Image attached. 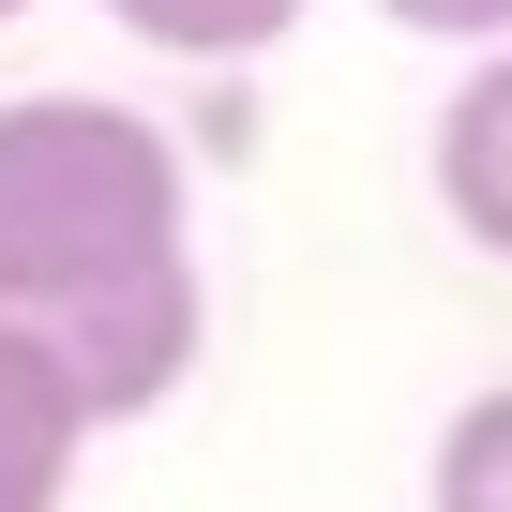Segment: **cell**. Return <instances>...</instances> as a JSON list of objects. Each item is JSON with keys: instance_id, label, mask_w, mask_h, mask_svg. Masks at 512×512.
<instances>
[{"instance_id": "obj_2", "label": "cell", "mask_w": 512, "mask_h": 512, "mask_svg": "<svg viewBox=\"0 0 512 512\" xmlns=\"http://www.w3.org/2000/svg\"><path fill=\"white\" fill-rule=\"evenodd\" d=\"M91 452V377L61 362V332L0 317V512H61Z\"/></svg>"}, {"instance_id": "obj_4", "label": "cell", "mask_w": 512, "mask_h": 512, "mask_svg": "<svg viewBox=\"0 0 512 512\" xmlns=\"http://www.w3.org/2000/svg\"><path fill=\"white\" fill-rule=\"evenodd\" d=\"M106 16L136 46H166V61H256V46H287L317 0H106Z\"/></svg>"}, {"instance_id": "obj_1", "label": "cell", "mask_w": 512, "mask_h": 512, "mask_svg": "<svg viewBox=\"0 0 512 512\" xmlns=\"http://www.w3.org/2000/svg\"><path fill=\"white\" fill-rule=\"evenodd\" d=\"M0 317L61 332L91 377V422H136L196 377V196L181 136L106 91H16L0 106Z\"/></svg>"}, {"instance_id": "obj_7", "label": "cell", "mask_w": 512, "mask_h": 512, "mask_svg": "<svg viewBox=\"0 0 512 512\" xmlns=\"http://www.w3.org/2000/svg\"><path fill=\"white\" fill-rule=\"evenodd\" d=\"M16 16H31V0H0V31H16Z\"/></svg>"}, {"instance_id": "obj_6", "label": "cell", "mask_w": 512, "mask_h": 512, "mask_svg": "<svg viewBox=\"0 0 512 512\" xmlns=\"http://www.w3.org/2000/svg\"><path fill=\"white\" fill-rule=\"evenodd\" d=\"M377 16L422 46H512V0H377Z\"/></svg>"}, {"instance_id": "obj_3", "label": "cell", "mask_w": 512, "mask_h": 512, "mask_svg": "<svg viewBox=\"0 0 512 512\" xmlns=\"http://www.w3.org/2000/svg\"><path fill=\"white\" fill-rule=\"evenodd\" d=\"M437 211L512 272V46H482L467 91L437 106Z\"/></svg>"}, {"instance_id": "obj_5", "label": "cell", "mask_w": 512, "mask_h": 512, "mask_svg": "<svg viewBox=\"0 0 512 512\" xmlns=\"http://www.w3.org/2000/svg\"><path fill=\"white\" fill-rule=\"evenodd\" d=\"M422 512H512V377H497V392H467V407L437 422Z\"/></svg>"}]
</instances>
